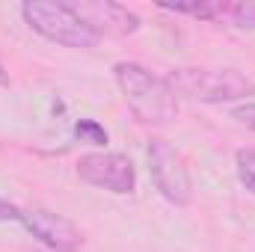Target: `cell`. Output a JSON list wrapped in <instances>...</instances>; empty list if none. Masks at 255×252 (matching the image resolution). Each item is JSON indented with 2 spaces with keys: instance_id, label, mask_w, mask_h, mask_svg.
Instances as JSON below:
<instances>
[{
  "instance_id": "ba28073f",
  "label": "cell",
  "mask_w": 255,
  "mask_h": 252,
  "mask_svg": "<svg viewBox=\"0 0 255 252\" xmlns=\"http://www.w3.org/2000/svg\"><path fill=\"white\" fill-rule=\"evenodd\" d=\"M163 12H175V15H190L199 21H217L220 15L229 12L226 3H214V0H187V3H160Z\"/></svg>"
},
{
  "instance_id": "5b68a950",
  "label": "cell",
  "mask_w": 255,
  "mask_h": 252,
  "mask_svg": "<svg viewBox=\"0 0 255 252\" xmlns=\"http://www.w3.org/2000/svg\"><path fill=\"white\" fill-rule=\"evenodd\" d=\"M74 172L83 184L113 196H130L136 190V166L122 151H86L77 157Z\"/></svg>"
},
{
  "instance_id": "277c9868",
  "label": "cell",
  "mask_w": 255,
  "mask_h": 252,
  "mask_svg": "<svg viewBox=\"0 0 255 252\" xmlns=\"http://www.w3.org/2000/svg\"><path fill=\"white\" fill-rule=\"evenodd\" d=\"M145 160H148V175H151L154 187L166 202L190 205L193 178H190V169H187V160L166 139H151L148 148H145Z\"/></svg>"
},
{
  "instance_id": "7a4b0ae2",
  "label": "cell",
  "mask_w": 255,
  "mask_h": 252,
  "mask_svg": "<svg viewBox=\"0 0 255 252\" xmlns=\"http://www.w3.org/2000/svg\"><path fill=\"white\" fill-rule=\"evenodd\" d=\"M166 83L175 95H184L199 104H232L255 95V80L238 68H172Z\"/></svg>"
},
{
  "instance_id": "7c38bea8",
  "label": "cell",
  "mask_w": 255,
  "mask_h": 252,
  "mask_svg": "<svg viewBox=\"0 0 255 252\" xmlns=\"http://www.w3.org/2000/svg\"><path fill=\"white\" fill-rule=\"evenodd\" d=\"M232 116H235L241 125H247L250 130H255V101H247V104L235 107V110H232Z\"/></svg>"
},
{
  "instance_id": "3957f363",
  "label": "cell",
  "mask_w": 255,
  "mask_h": 252,
  "mask_svg": "<svg viewBox=\"0 0 255 252\" xmlns=\"http://www.w3.org/2000/svg\"><path fill=\"white\" fill-rule=\"evenodd\" d=\"M21 18L33 33H39L42 39H48L54 45H63V48L89 51L101 42L95 36V30L71 9V3L27 0V3H21Z\"/></svg>"
},
{
  "instance_id": "4fadbf2b",
  "label": "cell",
  "mask_w": 255,
  "mask_h": 252,
  "mask_svg": "<svg viewBox=\"0 0 255 252\" xmlns=\"http://www.w3.org/2000/svg\"><path fill=\"white\" fill-rule=\"evenodd\" d=\"M0 223H21V208L9 199H0Z\"/></svg>"
},
{
  "instance_id": "9c48e42d",
  "label": "cell",
  "mask_w": 255,
  "mask_h": 252,
  "mask_svg": "<svg viewBox=\"0 0 255 252\" xmlns=\"http://www.w3.org/2000/svg\"><path fill=\"white\" fill-rule=\"evenodd\" d=\"M235 169H238V181L250 190V193H255V145L238 148V154H235Z\"/></svg>"
},
{
  "instance_id": "30bf717a",
  "label": "cell",
  "mask_w": 255,
  "mask_h": 252,
  "mask_svg": "<svg viewBox=\"0 0 255 252\" xmlns=\"http://www.w3.org/2000/svg\"><path fill=\"white\" fill-rule=\"evenodd\" d=\"M229 15H232V24H235L238 30H255V3L229 6Z\"/></svg>"
},
{
  "instance_id": "8992f818",
  "label": "cell",
  "mask_w": 255,
  "mask_h": 252,
  "mask_svg": "<svg viewBox=\"0 0 255 252\" xmlns=\"http://www.w3.org/2000/svg\"><path fill=\"white\" fill-rule=\"evenodd\" d=\"M21 226L27 229V235H33L42 247L54 252H80L86 238L83 232L63 214H54L48 208H27L21 211Z\"/></svg>"
},
{
  "instance_id": "5bb4252c",
  "label": "cell",
  "mask_w": 255,
  "mask_h": 252,
  "mask_svg": "<svg viewBox=\"0 0 255 252\" xmlns=\"http://www.w3.org/2000/svg\"><path fill=\"white\" fill-rule=\"evenodd\" d=\"M6 83H9V74H6V68L0 65V86H6Z\"/></svg>"
},
{
  "instance_id": "52a82bcc",
  "label": "cell",
  "mask_w": 255,
  "mask_h": 252,
  "mask_svg": "<svg viewBox=\"0 0 255 252\" xmlns=\"http://www.w3.org/2000/svg\"><path fill=\"white\" fill-rule=\"evenodd\" d=\"M71 9L95 30V36H130L139 30V18L113 0H86V3H71Z\"/></svg>"
},
{
  "instance_id": "6da1fadb",
  "label": "cell",
  "mask_w": 255,
  "mask_h": 252,
  "mask_svg": "<svg viewBox=\"0 0 255 252\" xmlns=\"http://www.w3.org/2000/svg\"><path fill=\"white\" fill-rule=\"evenodd\" d=\"M113 77H116V86L136 122L169 125L178 116V95L172 92L166 77H157L145 65L128 63V60L113 65Z\"/></svg>"
},
{
  "instance_id": "8fae6325",
  "label": "cell",
  "mask_w": 255,
  "mask_h": 252,
  "mask_svg": "<svg viewBox=\"0 0 255 252\" xmlns=\"http://www.w3.org/2000/svg\"><path fill=\"white\" fill-rule=\"evenodd\" d=\"M74 130H77V136H83V139H89L95 145H104L107 142V130L98 125V122H92V119H80L74 125Z\"/></svg>"
}]
</instances>
